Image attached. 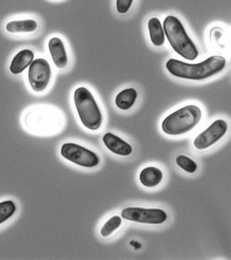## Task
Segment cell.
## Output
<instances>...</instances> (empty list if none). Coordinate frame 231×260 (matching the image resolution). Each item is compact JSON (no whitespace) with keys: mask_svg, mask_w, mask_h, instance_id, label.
I'll return each mask as SVG.
<instances>
[{"mask_svg":"<svg viewBox=\"0 0 231 260\" xmlns=\"http://www.w3.org/2000/svg\"><path fill=\"white\" fill-rule=\"evenodd\" d=\"M133 2H134V0H116L117 12L121 15L127 14L131 8Z\"/></svg>","mask_w":231,"mask_h":260,"instance_id":"cell-20","label":"cell"},{"mask_svg":"<svg viewBox=\"0 0 231 260\" xmlns=\"http://www.w3.org/2000/svg\"><path fill=\"white\" fill-rule=\"evenodd\" d=\"M60 153L66 160L79 167L95 168L100 164L98 155L75 143L63 144L61 146Z\"/></svg>","mask_w":231,"mask_h":260,"instance_id":"cell-5","label":"cell"},{"mask_svg":"<svg viewBox=\"0 0 231 260\" xmlns=\"http://www.w3.org/2000/svg\"><path fill=\"white\" fill-rule=\"evenodd\" d=\"M48 48L55 67L58 69H64L68 66L69 58L63 40L57 37L51 38L49 40Z\"/></svg>","mask_w":231,"mask_h":260,"instance_id":"cell-11","label":"cell"},{"mask_svg":"<svg viewBox=\"0 0 231 260\" xmlns=\"http://www.w3.org/2000/svg\"><path fill=\"white\" fill-rule=\"evenodd\" d=\"M162 179L163 174L162 171L156 167H145L139 174V180L144 187H156L160 185Z\"/></svg>","mask_w":231,"mask_h":260,"instance_id":"cell-13","label":"cell"},{"mask_svg":"<svg viewBox=\"0 0 231 260\" xmlns=\"http://www.w3.org/2000/svg\"><path fill=\"white\" fill-rule=\"evenodd\" d=\"M103 143L109 151L118 156L129 157L133 152V147L129 143L113 133H107L105 134L103 137Z\"/></svg>","mask_w":231,"mask_h":260,"instance_id":"cell-10","label":"cell"},{"mask_svg":"<svg viewBox=\"0 0 231 260\" xmlns=\"http://www.w3.org/2000/svg\"><path fill=\"white\" fill-rule=\"evenodd\" d=\"M57 118L54 112L38 109L27 112L24 118V122L30 130L45 133L52 132L57 128Z\"/></svg>","mask_w":231,"mask_h":260,"instance_id":"cell-9","label":"cell"},{"mask_svg":"<svg viewBox=\"0 0 231 260\" xmlns=\"http://www.w3.org/2000/svg\"><path fill=\"white\" fill-rule=\"evenodd\" d=\"M148 30L150 41L156 47H161L164 45L165 35L162 28V22L156 17L150 18L148 21Z\"/></svg>","mask_w":231,"mask_h":260,"instance_id":"cell-15","label":"cell"},{"mask_svg":"<svg viewBox=\"0 0 231 260\" xmlns=\"http://www.w3.org/2000/svg\"><path fill=\"white\" fill-rule=\"evenodd\" d=\"M17 212V206L12 200H6L0 202V224L12 218Z\"/></svg>","mask_w":231,"mask_h":260,"instance_id":"cell-18","label":"cell"},{"mask_svg":"<svg viewBox=\"0 0 231 260\" xmlns=\"http://www.w3.org/2000/svg\"><path fill=\"white\" fill-rule=\"evenodd\" d=\"M162 28L165 38H167L175 52L186 60L194 61L197 58V47L179 18L174 15L167 16L163 20Z\"/></svg>","mask_w":231,"mask_h":260,"instance_id":"cell-2","label":"cell"},{"mask_svg":"<svg viewBox=\"0 0 231 260\" xmlns=\"http://www.w3.org/2000/svg\"><path fill=\"white\" fill-rule=\"evenodd\" d=\"M121 216L125 220L147 224H162L168 218V215L162 209L142 207L124 208Z\"/></svg>","mask_w":231,"mask_h":260,"instance_id":"cell-6","label":"cell"},{"mask_svg":"<svg viewBox=\"0 0 231 260\" xmlns=\"http://www.w3.org/2000/svg\"><path fill=\"white\" fill-rule=\"evenodd\" d=\"M74 103L80 121L88 130L96 131L103 124V115L93 94L81 86L74 91Z\"/></svg>","mask_w":231,"mask_h":260,"instance_id":"cell-4","label":"cell"},{"mask_svg":"<svg viewBox=\"0 0 231 260\" xmlns=\"http://www.w3.org/2000/svg\"><path fill=\"white\" fill-rule=\"evenodd\" d=\"M122 218L120 216H112L111 218H109L108 220L103 224L102 228L100 230V234L104 238H108V237L112 235L116 231L118 230L122 225Z\"/></svg>","mask_w":231,"mask_h":260,"instance_id":"cell-17","label":"cell"},{"mask_svg":"<svg viewBox=\"0 0 231 260\" xmlns=\"http://www.w3.org/2000/svg\"><path fill=\"white\" fill-rule=\"evenodd\" d=\"M34 52L30 49H24L17 53L10 66L11 73L14 75L23 73L24 70L30 67L31 62L34 60Z\"/></svg>","mask_w":231,"mask_h":260,"instance_id":"cell-12","label":"cell"},{"mask_svg":"<svg viewBox=\"0 0 231 260\" xmlns=\"http://www.w3.org/2000/svg\"><path fill=\"white\" fill-rule=\"evenodd\" d=\"M202 110L195 105L183 106L167 116L162 122V130L170 136H178L192 131L201 121Z\"/></svg>","mask_w":231,"mask_h":260,"instance_id":"cell-3","label":"cell"},{"mask_svg":"<svg viewBox=\"0 0 231 260\" xmlns=\"http://www.w3.org/2000/svg\"><path fill=\"white\" fill-rule=\"evenodd\" d=\"M228 128V124L224 119H216L207 129L195 137L193 145L199 151L210 148L225 136Z\"/></svg>","mask_w":231,"mask_h":260,"instance_id":"cell-8","label":"cell"},{"mask_svg":"<svg viewBox=\"0 0 231 260\" xmlns=\"http://www.w3.org/2000/svg\"><path fill=\"white\" fill-rule=\"evenodd\" d=\"M51 79V68L45 58H37L31 62L28 71L30 86L35 92H42L48 87Z\"/></svg>","mask_w":231,"mask_h":260,"instance_id":"cell-7","label":"cell"},{"mask_svg":"<svg viewBox=\"0 0 231 260\" xmlns=\"http://www.w3.org/2000/svg\"><path fill=\"white\" fill-rule=\"evenodd\" d=\"M39 28V24L35 19H24V20H12L7 23L6 30L12 34H33Z\"/></svg>","mask_w":231,"mask_h":260,"instance_id":"cell-14","label":"cell"},{"mask_svg":"<svg viewBox=\"0 0 231 260\" xmlns=\"http://www.w3.org/2000/svg\"><path fill=\"white\" fill-rule=\"evenodd\" d=\"M138 91L134 88H127L117 94L115 104L122 111H128L134 106L138 100Z\"/></svg>","mask_w":231,"mask_h":260,"instance_id":"cell-16","label":"cell"},{"mask_svg":"<svg viewBox=\"0 0 231 260\" xmlns=\"http://www.w3.org/2000/svg\"><path fill=\"white\" fill-rule=\"evenodd\" d=\"M176 164L180 169L189 174H193L197 171V164L186 155H178L176 157Z\"/></svg>","mask_w":231,"mask_h":260,"instance_id":"cell-19","label":"cell"},{"mask_svg":"<svg viewBox=\"0 0 231 260\" xmlns=\"http://www.w3.org/2000/svg\"><path fill=\"white\" fill-rule=\"evenodd\" d=\"M169 73L178 79L188 80H204L217 75L226 67V59L220 55H213L197 64L185 63L171 58L165 64Z\"/></svg>","mask_w":231,"mask_h":260,"instance_id":"cell-1","label":"cell"}]
</instances>
